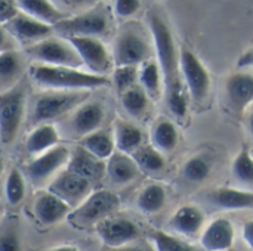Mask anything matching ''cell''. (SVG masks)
Segmentation results:
<instances>
[{
	"mask_svg": "<svg viewBox=\"0 0 253 251\" xmlns=\"http://www.w3.org/2000/svg\"><path fill=\"white\" fill-rule=\"evenodd\" d=\"M150 30L159 58V67L165 84L168 108L179 118H184L188 109L187 95L184 92L182 74L179 67V52L169 25L159 13H150Z\"/></svg>",
	"mask_w": 253,
	"mask_h": 251,
	"instance_id": "cell-1",
	"label": "cell"
},
{
	"mask_svg": "<svg viewBox=\"0 0 253 251\" xmlns=\"http://www.w3.org/2000/svg\"><path fill=\"white\" fill-rule=\"evenodd\" d=\"M28 74L36 84L53 92H86L110 84V80L104 75L68 67L34 64L28 68Z\"/></svg>",
	"mask_w": 253,
	"mask_h": 251,
	"instance_id": "cell-2",
	"label": "cell"
},
{
	"mask_svg": "<svg viewBox=\"0 0 253 251\" xmlns=\"http://www.w3.org/2000/svg\"><path fill=\"white\" fill-rule=\"evenodd\" d=\"M120 207V197L108 189H99L90 192V195L76 207L68 222L79 229H87L96 226L99 222L111 217Z\"/></svg>",
	"mask_w": 253,
	"mask_h": 251,
	"instance_id": "cell-3",
	"label": "cell"
},
{
	"mask_svg": "<svg viewBox=\"0 0 253 251\" xmlns=\"http://www.w3.org/2000/svg\"><path fill=\"white\" fill-rule=\"evenodd\" d=\"M150 52L145 33L136 24H127L119 31L114 40L113 61L116 67H136L148 61Z\"/></svg>",
	"mask_w": 253,
	"mask_h": 251,
	"instance_id": "cell-4",
	"label": "cell"
},
{
	"mask_svg": "<svg viewBox=\"0 0 253 251\" xmlns=\"http://www.w3.org/2000/svg\"><path fill=\"white\" fill-rule=\"evenodd\" d=\"M27 55L42 65L52 67H68L79 70L83 62L80 55L70 43L68 38L61 37H47L42 41H37L25 49Z\"/></svg>",
	"mask_w": 253,
	"mask_h": 251,
	"instance_id": "cell-5",
	"label": "cell"
},
{
	"mask_svg": "<svg viewBox=\"0 0 253 251\" xmlns=\"http://www.w3.org/2000/svg\"><path fill=\"white\" fill-rule=\"evenodd\" d=\"M89 96L87 92H53L49 90L36 99L31 118L34 123L46 124L76 108Z\"/></svg>",
	"mask_w": 253,
	"mask_h": 251,
	"instance_id": "cell-6",
	"label": "cell"
},
{
	"mask_svg": "<svg viewBox=\"0 0 253 251\" xmlns=\"http://www.w3.org/2000/svg\"><path fill=\"white\" fill-rule=\"evenodd\" d=\"M25 114V92L15 86L0 93V141L10 143L15 141Z\"/></svg>",
	"mask_w": 253,
	"mask_h": 251,
	"instance_id": "cell-7",
	"label": "cell"
},
{
	"mask_svg": "<svg viewBox=\"0 0 253 251\" xmlns=\"http://www.w3.org/2000/svg\"><path fill=\"white\" fill-rule=\"evenodd\" d=\"M179 67L191 99L196 104L205 102L211 90V74L208 68L199 56L187 47H181L179 50Z\"/></svg>",
	"mask_w": 253,
	"mask_h": 251,
	"instance_id": "cell-8",
	"label": "cell"
},
{
	"mask_svg": "<svg viewBox=\"0 0 253 251\" xmlns=\"http://www.w3.org/2000/svg\"><path fill=\"white\" fill-rule=\"evenodd\" d=\"M58 33L68 37H99L108 30V16L101 9L67 16L53 27Z\"/></svg>",
	"mask_w": 253,
	"mask_h": 251,
	"instance_id": "cell-9",
	"label": "cell"
},
{
	"mask_svg": "<svg viewBox=\"0 0 253 251\" xmlns=\"http://www.w3.org/2000/svg\"><path fill=\"white\" fill-rule=\"evenodd\" d=\"M68 40L80 55L83 65L92 74L105 77L114 62L105 43L98 37H68Z\"/></svg>",
	"mask_w": 253,
	"mask_h": 251,
	"instance_id": "cell-10",
	"label": "cell"
},
{
	"mask_svg": "<svg viewBox=\"0 0 253 251\" xmlns=\"http://www.w3.org/2000/svg\"><path fill=\"white\" fill-rule=\"evenodd\" d=\"M49 191L74 210L90 195L92 182L65 169L53 178L52 183L49 185Z\"/></svg>",
	"mask_w": 253,
	"mask_h": 251,
	"instance_id": "cell-11",
	"label": "cell"
},
{
	"mask_svg": "<svg viewBox=\"0 0 253 251\" xmlns=\"http://www.w3.org/2000/svg\"><path fill=\"white\" fill-rule=\"evenodd\" d=\"M95 229L101 241L108 249H119L123 246H129L141 235L139 226L133 220L122 216H111L99 222L95 226Z\"/></svg>",
	"mask_w": 253,
	"mask_h": 251,
	"instance_id": "cell-12",
	"label": "cell"
},
{
	"mask_svg": "<svg viewBox=\"0 0 253 251\" xmlns=\"http://www.w3.org/2000/svg\"><path fill=\"white\" fill-rule=\"evenodd\" d=\"M70 157V149L64 145H58L30 161L25 166L27 176L33 183H43L44 180L56 175L65 164H68Z\"/></svg>",
	"mask_w": 253,
	"mask_h": 251,
	"instance_id": "cell-13",
	"label": "cell"
},
{
	"mask_svg": "<svg viewBox=\"0 0 253 251\" xmlns=\"http://www.w3.org/2000/svg\"><path fill=\"white\" fill-rule=\"evenodd\" d=\"M33 212H34L36 219L42 225L52 226V225L62 222L64 219H68L73 209L65 201H62L59 197H56L47 189L36 195L33 201Z\"/></svg>",
	"mask_w": 253,
	"mask_h": 251,
	"instance_id": "cell-14",
	"label": "cell"
},
{
	"mask_svg": "<svg viewBox=\"0 0 253 251\" xmlns=\"http://www.w3.org/2000/svg\"><path fill=\"white\" fill-rule=\"evenodd\" d=\"M225 98L230 108L242 114L253 104V74L234 72L225 81Z\"/></svg>",
	"mask_w": 253,
	"mask_h": 251,
	"instance_id": "cell-15",
	"label": "cell"
},
{
	"mask_svg": "<svg viewBox=\"0 0 253 251\" xmlns=\"http://www.w3.org/2000/svg\"><path fill=\"white\" fill-rule=\"evenodd\" d=\"M6 28L13 37H16L21 41L28 43V46L50 37V34L53 31L52 25L40 22V21L22 13L21 10L16 15V18H13L9 24H6Z\"/></svg>",
	"mask_w": 253,
	"mask_h": 251,
	"instance_id": "cell-16",
	"label": "cell"
},
{
	"mask_svg": "<svg viewBox=\"0 0 253 251\" xmlns=\"http://www.w3.org/2000/svg\"><path fill=\"white\" fill-rule=\"evenodd\" d=\"M236 231L233 223L225 217L212 220L202 232L200 244L206 251H227L234 244Z\"/></svg>",
	"mask_w": 253,
	"mask_h": 251,
	"instance_id": "cell-17",
	"label": "cell"
},
{
	"mask_svg": "<svg viewBox=\"0 0 253 251\" xmlns=\"http://www.w3.org/2000/svg\"><path fill=\"white\" fill-rule=\"evenodd\" d=\"M105 118V108L101 102H83L74 109L71 117V130L79 138H84L96 130Z\"/></svg>",
	"mask_w": 253,
	"mask_h": 251,
	"instance_id": "cell-18",
	"label": "cell"
},
{
	"mask_svg": "<svg viewBox=\"0 0 253 251\" xmlns=\"http://www.w3.org/2000/svg\"><path fill=\"white\" fill-rule=\"evenodd\" d=\"M208 201L224 210H251L253 209V191L222 186L211 191Z\"/></svg>",
	"mask_w": 253,
	"mask_h": 251,
	"instance_id": "cell-19",
	"label": "cell"
},
{
	"mask_svg": "<svg viewBox=\"0 0 253 251\" xmlns=\"http://www.w3.org/2000/svg\"><path fill=\"white\" fill-rule=\"evenodd\" d=\"M205 220L206 217L200 207L194 204H185L173 213L169 220V226L181 235L194 237L203 229Z\"/></svg>",
	"mask_w": 253,
	"mask_h": 251,
	"instance_id": "cell-20",
	"label": "cell"
},
{
	"mask_svg": "<svg viewBox=\"0 0 253 251\" xmlns=\"http://www.w3.org/2000/svg\"><path fill=\"white\" fill-rule=\"evenodd\" d=\"M105 173L113 183L126 185V183L135 180L139 176L141 170H139V167H138V164L132 155L116 151L107 160Z\"/></svg>",
	"mask_w": 253,
	"mask_h": 251,
	"instance_id": "cell-21",
	"label": "cell"
},
{
	"mask_svg": "<svg viewBox=\"0 0 253 251\" xmlns=\"http://www.w3.org/2000/svg\"><path fill=\"white\" fill-rule=\"evenodd\" d=\"M105 166H107L105 161L98 160L90 152H87L83 146H79L71 152L70 161L67 164V170L74 172V173L89 179L90 182H93L104 176Z\"/></svg>",
	"mask_w": 253,
	"mask_h": 251,
	"instance_id": "cell-22",
	"label": "cell"
},
{
	"mask_svg": "<svg viewBox=\"0 0 253 251\" xmlns=\"http://www.w3.org/2000/svg\"><path fill=\"white\" fill-rule=\"evenodd\" d=\"M59 132L58 129L50 124H39L36 126L30 135L25 139V148L31 155H42L47 151H50L52 148L59 145Z\"/></svg>",
	"mask_w": 253,
	"mask_h": 251,
	"instance_id": "cell-23",
	"label": "cell"
},
{
	"mask_svg": "<svg viewBox=\"0 0 253 251\" xmlns=\"http://www.w3.org/2000/svg\"><path fill=\"white\" fill-rule=\"evenodd\" d=\"M19 10L40 22L55 27L58 22L67 18V15L47 0H21L16 1Z\"/></svg>",
	"mask_w": 253,
	"mask_h": 251,
	"instance_id": "cell-24",
	"label": "cell"
},
{
	"mask_svg": "<svg viewBox=\"0 0 253 251\" xmlns=\"http://www.w3.org/2000/svg\"><path fill=\"white\" fill-rule=\"evenodd\" d=\"M114 142L117 151L132 155L142 146L144 133L136 124L130 121L117 120L114 126Z\"/></svg>",
	"mask_w": 253,
	"mask_h": 251,
	"instance_id": "cell-25",
	"label": "cell"
},
{
	"mask_svg": "<svg viewBox=\"0 0 253 251\" xmlns=\"http://www.w3.org/2000/svg\"><path fill=\"white\" fill-rule=\"evenodd\" d=\"M82 146L90 152L98 160H108L117 149L114 142V135L105 130H96L82 139Z\"/></svg>",
	"mask_w": 253,
	"mask_h": 251,
	"instance_id": "cell-26",
	"label": "cell"
},
{
	"mask_svg": "<svg viewBox=\"0 0 253 251\" xmlns=\"http://www.w3.org/2000/svg\"><path fill=\"white\" fill-rule=\"evenodd\" d=\"M178 130L176 126L168 120V118H160L156 121L153 130H151V145L159 149L160 152H170L176 148L178 145Z\"/></svg>",
	"mask_w": 253,
	"mask_h": 251,
	"instance_id": "cell-27",
	"label": "cell"
},
{
	"mask_svg": "<svg viewBox=\"0 0 253 251\" xmlns=\"http://www.w3.org/2000/svg\"><path fill=\"white\" fill-rule=\"evenodd\" d=\"M168 201V192L163 185L151 183L147 185L136 198V206L142 213L153 215L160 212Z\"/></svg>",
	"mask_w": 253,
	"mask_h": 251,
	"instance_id": "cell-28",
	"label": "cell"
},
{
	"mask_svg": "<svg viewBox=\"0 0 253 251\" xmlns=\"http://www.w3.org/2000/svg\"><path fill=\"white\" fill-rule=\"evenodd\" d=\"M132 157L136 161L139 170L148 175L159 173L166 167V158L163 152L156 149L153 145H142L136 152L132 154Z\"/></svg>",
	"mask_w": 253,
	"mask_h": 251,
	"instance_id": "cell-29",
	"label": "cell"
},
{
	"mask_svg": "<svg viewBox=\"0 0 253 251\" xmlns=\"http://www.w3.org/2000/svg\"><path fill=\"white\" fill-rule=\"evenodd\" d=\"M162 71L156 61H147L139 70V83L151 99H159L162 93Z\"/></svg>",
	"mask_w": 253,
	"mask_h": 251,
	"instance_id": "cell-30",
	"label": "cell"
},
{
	"mask_svg": "<svg viewBox=\"0 0 253 251\" xmlns=\"http://www.w3.org/2000/svg\"><path fill=\"white\" fill-rule=\"evenodd\" d=\"M148 95L141 86H133L122 93V105L132 117H141L148 108Z\"/></svg>",
	"mask_w": 253,
	"mask_h": 251,
	"instance_id": "cell-31",
	"label": "cell"
},
{
	"mask_svg": "<svg viewBox=\"0 0 253 251\" xmlns=\"http://www.w3.org/2000/svg\"><path fill=\"white\" fill-rule=\"evenodd\" d=\"M233 176L243 185H253V157L248 146H243L233 161Z\"/></svg>",
	"mask_w": 253,
	"mask_h": 251,
	"instance_id": "cell-32",
	"label": "cell"
},
{
	"mask_svg": "<svg viewBox=\"0 0 253 251\" xmlns=\"http://www.w3.org/2000/svg\"><path fill=\"white\" fill-rule=\"evenodd\" d=\"M212 170L211 160L205 155H194L188 158L182 167L184 178L190 182H202L205 180Z\"/></svg>",
	"mask_w": 253,
	"mask_h": 251,
	"instance_id": "cell-33",
	"label": "cell"
},
{
	"mask_svg": "<svg viewBox=\"0 0 253 251\" xmlns=\"http://www.w3.org/2000/svg\"><path fill=\"white\" fill-rule=\"evenodd\" d=\"M4 195L6 201L10 206H18L25 197V179L18 169H12L7 175L4 183Z\"/></svg>",
	"mask_w": 253,
	"mask_h": 251,
	"instance_id": "cell-34",
	"label": "cell"
},
{
	"mask_svg": "<svg viewBox=\"0 0 253 251\" xmlns=\"http://www.w3.org/2000/svg\"><path fill=\"white\" fill-rule=\"evenodd\" d=\"M151 241L156 251H194L190 244L165 231H154L151 234Z\"/></svg>",
	"mask_w": 253,
	"mask_h": 251,
	"instance_id": "cell-35",
	"label": "cell"
},
{
	"mask_svg": "<svg viewBox=\"0 0 253 251\" xmlns=\"http://www.w3.org/2000/svg\"><path fill=\"white\" fill-rule=\"evenodd\" d=\"M22 67L21 55L16 50H4L0 53V78L7 80L15 77Z\"/></svg>",
	"mask_w": 253,
	"mask_h": 251,
	"instance_id": "cell-36",
	"label": "cell"
},
{
	"mask_svg": "<svg viewBox=\"0 0 253 251\" xmlns=\"http://www.w3.org/2000/svg\"><path fill=\"white\" fill-rule=\"evenodd\" d=\"M136 77H139V72L136 70V67H116L113 78H114V84L117 86L119 92L123 93L126 90H129L130 87L136 86Z\"/></svg>",
	"mask_w": 253,
	"mask_h": 251,
	"instance_id": "cell-37",
	"label": "cell"
},
{
	"mask_svg": "<svg viewBox=\"0 0 253 251\" xmlns=\"http://www.w3.org/2000/svg\"><path fill=\"white\" fill-rule=\"evenodd\" d=\"M141 9V1L138 0H117L114 3V12L120 18L132 16Z\"/></svg>",
	"mask_w": 253,
	"mask_h": 251,
	"instance_id": "cell-38",
	"label": "cell"
},
{
	"mask_svg": "<svg viewBox=\"0 0 253 251\" xmlns=\"http://www.w3.org/2000/svg\"><path fill=\"white\" fill-rule=\"evenodd\" d=\"M0 251H22L21 240L15 231H6L0 235Z\"/></svg>",
	"mask_w": 253,
	"mask_h": 251,
	"instance_id": "cell-39",
	"label": "cell"
},
{
	"mask_svg": "<svg viewBox=\"0 0 253 251\" xmlns=\"http://www.w3.org/2000/svg\"><path fill=\"white\" fill-rule=\"evenodd\" d=\"M19 13V7L16 1L9 0H0V24H9L16 15Z\"/></svg>",
	"mask_w": 253,
	"mask_h": 251,
	"instance_id": "cell-40",
	"label": "cell"
},
{
	"mask_svg": "<svg viewBox=\"0 0 253 251\" xmlns=\"http://www.w3.org/2000/svg\"><path fill=\"white\" fill-rule=\"evenodd\" d=\"M237 67L239 68H253V46L249 47L245 53L240 55L237 59Z\"/></svg>",
	"mask_w": 253,
	"mask_h": 251,
	"instance_id": "cell-41",
	"label": "cell"
},
{
	"mask_svg": "<svg viewBox=\"0 0 253 251\" xmlns=\"http://www.w3.org/2000/svg\"><path fill=\"white\" fill-rule=\"evenodd\" d=\"M243 240L253 251V220H248L243 225Z\"/></svg>",
	"mask_w": 253,
	"mask_h": 251,
	"instance_id": "cell-42",
	"label": "cell"
},
{
	"mask_svg": "<svg viewBox=\"0 0 253 251\" xmlns=\"http://www.w3.org/2000/svg\"><path fill=\"white\" fill-rule=\"evenodd\" d=\"M110 251H147L144 247L141 246H133V244H129V246H123V247H119V249H110Z\"/></svg>",
	"mask_w": 253,
	"mask_h": 251,
	"instance_id": "cell-43",
	"label": "cell"
},
{
	"mask_svg": "<svg viewBox=\"0 0 253 251\" xmlns=\"http://www.w3.org/2000/svg\"><path fill=\"white\" fill-rule=\"evenodd\" d=\"M42 251H80L76 246H59V247H52V249H47V250Z\"/></svg>",
	"mask_w": 253,
	"mask_h": 251,
	"instance_id": "cell-44",
	"label": "cell"
},
{
	"mask_svg": "<svg viewBox=\"0 0 253 251\" xmlns=\"http://www.w3.org/2000/svg\"><path fill=\"white\" fill-rule=\"evenodd\" d=\"M248 126H249V130H251V133H252L253 136V112L249 115V121H248Z\"/></svg>",
	"mask_w": 253,
	"mask_h": 251,
	"instance_id": "cell-45",
	"label": "cell"
},
{
	"mask_svg": "<svg viewBox=\"0 0 253 251\" xmlns=\"http://www.w3.org/2000/svg\"><path fill=\"white\" fill-rule=\"evenodd\" d=\"M4 40H6V37H4V33H3V31L0 30V47H1L3 44H4Z\"/></svg>",
	"mask_w": 253,
	"mask_h": 251,
	"instance_id": "cell-46",
	"label": "cell"
},
{
	"mask_svg": "<svg viewBox=\"0 0 253 251\" xmlns=\"http://www.w3.org/2000/svg\"><path fill=\"white\" fill-rule=\"evenodd\" d=\"M1 170H3V160H1V157H0V173H1Z\"/></svg>",
	"mask_w": 253,
	"mask_h": 251,
	"instance_id": "cell-47",
	"label": "cell"
}]
</instances>
